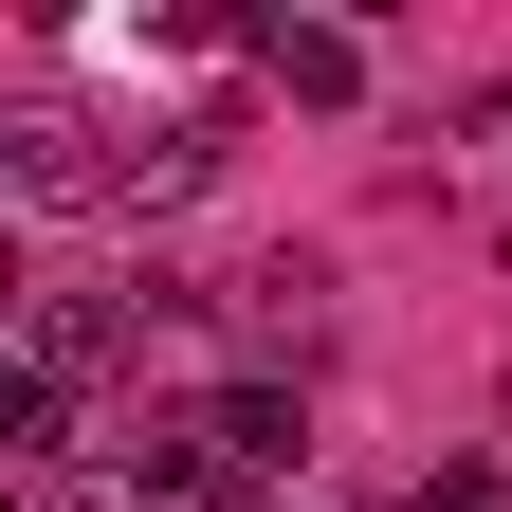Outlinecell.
Instances as JSON below:
<instances>
[{
    "instance_id": "obj_1",
    "label": "cell",
    "mask_w": 512,
    "mask_h": 512,
    "mask_svg": "<svg viewBox=\"0 0 512 512\" xmlns=\"http://www.w3.org/2000/svg\"><path fill=\"white\" fill-rule=\"evenodd\" d=\"M0 183L55 202V220H74V202H128V128L74 110V92H19V110H0Z\"/></svg>"
},
{
    "instance_id": "obj_2",
    "label": "cell",
    "mask_w": 512,
    "mask_h": 512,
    "mask_svg": "<svg viewBox=\"0 0 512 512\" xmlns=\"http://www.w3.org/2000/svg\"><path fill=\"white\" fill-rule=\"evenodd\" d=\"M275 458H293V384H220L202 421H165V439H147V476H165V494H256Z\"/></svg>"
},
{
    "instance_id": "obj_3",
    "label": "cell",
    "mask_w": 512,
    "mask_h": 512,
    "mask_svg": "<svg viewBox=\"0 0 512 512\" xmlns=\"http://www.w3.org/2000/svg\"><path fill=\"white\" fill-rule=\"evenodd\" d=\"M128 330H147V311H92V293H37V311H19V384H55V403H92Z\"/></svg>"
},
{
    "instance_id": "obj_4",
    "label": "cell",
    "mask_w": 512,
    "mask_h": 512,
    "mask_svg": "<svg viewBox=\"0 0 512 512\" xmlns=\"http://www.w3.org/2000/svg\"><path fill=\"white\" fill-rule=\"evenodd\" d=\"M256 74H275L293 110H348V92H366V37H348V19H256Z\"/></svg>"
},
{
    "instance_id": "obj_5",
    "label": "cell",
    "mask_w": 512,
    "mask_h": 512,
    "mask_svg": "<svg viewBox=\"0 0 512 512\" xmlns=\"http://www.w3.org/2000/svg\"><path fill=\"white\" fill-rule=\"evenodd\" d=\"M238 293H256V330H275V348H311V330H330V256H311V238H293V256H256Z\"/></svg>"
},
{
    "instance_id": "obj_6",
    "label": "cell",
    "mask_w": 512,
    "mask_h": 512,
    "mask_svg": "<svg viewBox=\"0 0 512 512\" xmlns=\"http://www.w3.org/2000/svg\"><path fill=\"white\" fill-rule=\"evenodd\" d=\"M165 476L147 458H55V476H19V512H147Z\"/></svg>"
},
{
    "instance_id": "obj_7",
    "label": "cell",
    "mask_w": 512,
    "mask_h": 512,
    "mask_svg": "<svg viewBox=\"0 0 512 512\" xmlns=\"http://www.w3.org/2000/svg\"><path fill=\"white\" fill-rule=\"evenodd\" d=\"M403 512H494V458H439V476H421Z\"/></svg>"
},
{
    "instance_id": "obj_8",
    "label": "cell",
    "mask_w": 512,
    "mask_h": 512,
    "mask_svg": "<svg viewBox=\"0 0 512 512\" xmlns=\"http://www.w3.org/2000/svg\"><path fill=\"white\" fill-rule=\"evenodd\" d=\"M256 512H275V494H256ZM293 512H311V494H293Z\"/></svg>"
}]
</instances>
